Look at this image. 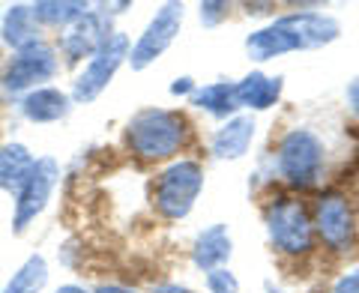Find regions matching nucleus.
I'll use <instances>...</instances> for the list:
<instances>
[{
    "label": "nucleus",
    "instance_id": "18",
    "mask_svg": "<svg viewBox=\"0 0 359 293\" xmlns=\"http://www.w3.org/2000/svg\"><path fill=\"white\" fill-rule=\"evenodd\" d=\"M36 156L30 153L27 144L21 141H4L0 144V191L4 195H15L21 183L27 179Z\"/></svg>",
    "mask_w": 359,
    "mask_h": 293
},
{
    "label": "nucleus",
    "instance_id": "17",
    "mask_svg": "<svg viewBox=\"0 0 359 293\" xmlns=\"http://www.w3.org/2000/svg\"><path fill=\"white\" fill-rule=\"evenodd\" d=\"M189 105H192L195 111H201V114H207L212 120H231L240 114V102H237V84L233 81H224V78H219V81H207V84H198L195 96L189 99Z\"/></svg>",
    "mask_w": 359,
    "mask_h": 293
},
{
    "label": "nucleus",
    "instance_id": "4",
    "mask_svg": "<svg viewBox=\"0 0 359 293\" xmlns=\"http://www.w3.org/2000/svg\"><path fill=\"white\" fill-rule=\"evenodd\" d=\"M261 222L273 254L287 264H306L318 254V236H314L311 207L302 195L282 189H269L261 200Z\"/></svg>",
    "mask_w": 359,
    "mask_h": 293
},
{
    "label": "nucleus",
    "instance_id": "24",
    "mask_svg": "<svg viewBox=\"0 0 359 293\" xmlns=\"http://www.w3.org/2000/svg\"><path fill=\"white\" fill-rule=\"evenodd\" d=\"M195 90H198V81L192 75H177L174 81H171V87H168V93H171V99H192L195 96Z\"/></svg>",
    "mask_w": 359,
    "mask_h": 293
},
{
    "label": "nucleus",
    "instance_id": "27",
    "mask_svg": "<svg viewBox=\"0 0 359 293\" xmlns=\"http://www.w3.org/2000/svg\"><path fill=\"white\" fill-rule=\"evenodd\" d=\"M150 293H198V290L180 285V281H159V285L150 287Z\"/></svg>",
    "mask_w": 359,
    "mask_h": 293
},
{
    "label": "nucleus",
    "instance_id": "2",
    "mask_svg": "<svg viewBox=\"0 0 359 293\" xmlns=\"http://www.w3.org/2000/svg\"><path fill=\"white\" fill-rule=\"evenodd\" d=\"M341 36V21L332 13H323L318 6H299L294 13L273 15L266 25L255 27L245 36L243 48L252 63L264 66L285 54L318 51L327 48Z\"/></svg>",
    "mask_w": 359,
    "mask_h": 293
},
{
    "label": "nucleus",
    "instance_id": "9",
    "mask_svg": "<svg viewBox=\"0 0 359 293\" xmlns=\"http://www.w3.org/2000/svg\"><path fill=\"white\" fill-rule=\"evenodd\" d=\"M129 4H93L84 18H78L72 27L57 33L54 48L60 54L63 66H84L96 54V48L108 39V33H114V18L123 15Z\"/></svg>",
    "mask_w": 359,
    "mask_h": 293
},
{
    "label": "nucleus",
    "instance_id": "7",
    "mask_svg": "<svg viewBox=\"0 0 359 293\" xmlns=\"http://www.w3.org/2000/svg\"><path fill=\"white\" fill-rule=\"evenodd\" d=\"M63 63L60 54L54 48L51 39H45L39 45H30L25 51H15L0 63V93L6 99L18 102L21 96L33 93L39 87H48L54 78L60 75Z\"/></svg>",
    "mask_w": 359,
    "mask_h": 293
},
{
    "label": "nucleus",
    "instance_id": "25",
    "mask_svg": "<svg viewBox=\"0 0 359 293\" xmlns=\"http://www.w3.org/2000/svg\"><path fill=\"white\" fill-rule=\"evenodd\" d=\"M344 108L359 120V75H353L344 87Z\"/></svg>",
    "mask_w": 359,
    "mask_h": 293
},
{
    "label": "nucleus",
    "instance_id": "26",
    "mask_svg": "<svg viewBox=\"0 0 359 293\" xmlns=\"http://www.w3.org/2000/svg\"><path fill=\"white\" fill-rule=\"evenodd\" d=\"M93 293H141L138 287L126 285V281H99L96 287H90Z\"/></svg>",
    "mask_w": 359,
    "mask_h": 293
},
{
    "label": "nucleus",
    "instance_id": "11",
    "mask_svg": "<svg viewBox=\"0 0 359 293\" xmlns=\"http://www.w3.org/2000/svg\"><path fill=\"white\" fill-rule=\"evenodd\" d=\"M183 21H186V4L171 0V4H162L156 9L129 48V63H126L129 69L147 72L153 63H159L165 57V51L177 42L180 30H183Z\"/></svg>",
    "mask_w": 359,
    "mask_h": 293
},
{
    "label": "nucleus",
    "instance_id": "13",
    "mask_svg": "<svg viewBox=\"0 0 359 293\" xmlns=\"http://www.w3.org/2000/svg\"><path fill=\"white\" fill-rule=\"evenodd\" d=\"M72 108H75V102H72L69 90H63L57 84L39 87L15 102L18 117L30 123V126H54V123H63L72 114Z\"/></svg>",
    "mask_w": 359,
    "mask_h": 293
},
{
    "label": "nucleus",
    "instance_id": "19",
    "mask_svg": "<svg viewBox=\"0 0 359 293\" xmlns=\"http://www.w3.org/2000/svg\"><path fill=\"white\" fill-rule=\"evenodd\" d=\"M90 6L93 4H87V0H36V4H30L39 27L54 33H63L66 27H72L78 18H84L90 13Z\"/></svg>",
    "mask_w": 359,
    "mask_h": 293
},
{
    "label": "nucleus",
    "instance_id": "23",
    "mask_svg": "<svg viewBox=\"0 0 359 293\" xmlns=\"http://www.w3.org/2000/svg\"><path fill=\"white\" fill-rule=\"evenodd\" d=\"M327 293H359V264L344 266L341 273L330 281Z\"/></svg>",
    "mask_w": 359,
    "mask_h": 293
},
{
    "label": "nucleus",
    "instance_id": "3",
    "mask_svg": "<svg viewBox=\"0 0 359 293\" xmlns=\"http://www.w3.org/2000/svg\"><path fill=\"white\" fill-rule=\"evenodd\" d=\"M195 141V123L186 111L150 105L141 108L123 126V150L141 165H168L189 156Z\"/></svg>",
    "mask_w": 359,
    "mask_h": 293
},
{
    "label": "nucleus",
    "instance_id": "21",
    "mask_svg": "<svg viewBox=\"0 0 359 293\" xmlns=\"http://www.w3.org/2000/svg\"><path fill=\"white\" fill-rule=\"evenodd\" d=\"M231 4L228 0H204V4H198V21L204 27H219L222 21L231 18Z\"/></svg>",
    "mask_w": 359,
    "mask_h": 293
},
{
    "label": "nucleus",
    "instance_id": "8",
    "mask_svg": "<svg viewBox=\"0 0 359 293\" xmlns=\"http://www.w3.org/2000/svg\"><path fill=\"white\" fill-rule=\"evenodd\" d=\"M129 48H132V39L123 30L108 33V39L99 45L93 57H90L84 66H78L72 87H69L72 102L75 105H93L96 99L114 84L117 72L129 63Z\"/></svg>",
    "mask_w": 359,
    "mask_h": 293
},
{
    "label": "nucleus",
    "instance_id": "15",
    "mask_svg": "<svg viewBox=\"0 0 359 293\" xmlns=\"http://www.w3.org/2000/svg\"><path fill=\"white\" fill-rule=\"evenodd\" d=\"M231 254H233V236L224 222H212L207 228H201L195 233L192 245H189V261L204 275L212 273V269L228 266Z\"/></svg>",
    "mask_w": 359,
    "mask_h": 293
},
{
    "label": "nucleus",
    "instance_id": "22",
    "mask_svg": "<svg viewBox=\"0 0 359 293\" xmlns=\"http://www.w3.org/2000/svg\"><path fill=\"white\" fill-rule=\"evenodd\" d=\"M204 287L207 293H240V278L231 273V266H222L204 275Z\"/></svg>",
    "mask_w": 359,
    "mask_h": 293
},
{
    "label": "nucleus",
    "instance_id": "28",
    "mask_svg": "<svg viewBox=\"0 0 359 293\" xmlns=\"http://www.w3.org/2000/svg\"><path fill=\"white\" fill-rule=\"evenodd\" d=\"M54 293H93V290L84 287V285H78V281H66V285L54 287Z\"/></svg>",
    "mask_w": 359,
    "mask_h": 293
},
{
    "label": "nucleus",
    "instance_id": "6",
    "mask_svg": "<svg viewBox=\"0 0 359 293\" xmlns=\"http://www.w3.org/2000/svg\"><path fill=\"white\" fill-rule=\"evenodd\" d=\"M207 186V168L198 156H180L162 165L150 183V207L168 224H180L192 216L201 191Z\"/></svg>",
    "mask_w": 359,
    "mask_h": 293
},
{
    "label": "nucleus",
    "instance_id": "12",
    "mask_svg": "<svg viewBox=\"0 0 359 293\" xmlns=\"http://www.w3.org/2000/svg\"><path fill=\"white\" fill-rule=\"evenodd\" d=\"M257 138V120L252 114H240L219 123L207 138V153L216 162H240L252 153V144Z\"/></svg>",
    "mask_w": 359,
    "mask_h": 293
},
{
    "label": "nucleus",
    "instance_id": "14",
    "mask_svg": "<svg viewBox=\"0 0 359 293\" xmlns=\"http://www.w3.org/2000/svg\"><path fill=\"white\" fill-rule=\"evenodd\" d=\"M237 102L243 114H266L285 96V75H269L264 69H252L237 78Z\"/></svg>",
    "mask_w": 359,
    "mask_h": 293
},
{
    "label": "nucleus",
    "instance_id": "1",
    "mask_svg": "<svg viewBox=\"0 0 359 293\" xmlns=\"http://www.w3.org/2000/svg\"><path fill=\"white\" fill-rule=\"evenodd\" d=\"M330 144L327 138L309 126V123H297L278 132V138L269 146L264 159V177L269 189L282 191H320L323 179L330 174Z\"/></svg>",
    "mask_w": 359,
    "mask_h": 293
},
{
    "label": "nucleus",
    "instance_id": "10",
    "mask_svg": "<svg viewBox=\"0 0 359 293\" xmlns=\"http://www.w3.org/2000/svg\"><path fill=\"white\" fill-rule=\"evenodd\" d=\"M60 177L63 168L54 156H36L27 179L13 195V236H25L45 216L60 186Z\"/></svg>",
    "mask_w": 359,
    "mask_h": 293
},
{
    "label": "nucleus",
    "instance_id": "29",
    "mask_svg": "<svg viewBox=\"0 0 359 293\" xmlns=\"http://www.w3.org/2000/svg\"><path fill=\"white\" fill-rule=\"evenodd\" d=\"M264 287H266V293H285V290H278V287L273 285V281H266V285H264Z\"/></svg>",
    "mask_w": 359,
    "mask_h": 293
},
{
    "label": "nucleus",
    "instance_id": "5",
    "mask_svg": "<svg viewBox=\"0 0 359 293\" xmlns=\"http://www.w3.org/2000/svg\"><path fill=\"white\" fill-rule=\"evenodd\" d=\"M314 236L323 254L344 261L359 249V200L344 186H323L309 200Z\"/></svg>",
    "mask_w": 359,
    "mask_h": 293
},
{
    "label": "nucleus",
    "instance_id": "16",
    "mask_svg": "<svg viewBox=\"0 0 359 293\" xmlns=\"http://www.w3.org/2000/svg\"><path fill=\"white\" fill-rule=\"evenodd\" d=\"M45 30L39 27L36 15H33L30 4H9L0 15V42L9 54L15 51H25L30 45H39L45 42Z\"/></svg>",
    "mask_w": 359,
    "mask_h": 293
},
{
    "label": "nucleus",
    "instance_id": "20",
    "mask_svg": "<svg viewBox=\"0 0 359 293\" xmlns=\"http://www.w3.org/2000/svg\"><path fill=\"white\" fill-rule=\"evenodd\" d=\"M48 278H51L48 257L33 252L15 266V273L6 278V285L0 287V293H42L48 287Z\"/></svg>",
    "mask_w": 359,
    "mask_h": 293
}]
</instances>
